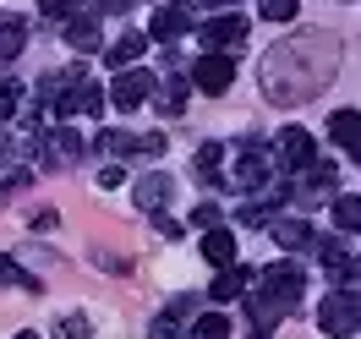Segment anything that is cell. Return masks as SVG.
Segmentation results:
<instances>
[{
	"instance_id": "8",
	"label": "cell",
	"mask_w": 361,
	"mask_h": 339,
	"mask_svg": "<svg viewBox=\"0 0 361 339\" xmlns=\"http://www.w3.org/2000/svg\"><path fill=\"white\" fill-rule=\"evenodd\" d=\"M241 39H247V17H214V23H203V44L219 49V55L230 44H241Z\"/></svg>"
},
{
	"instance_id": "23",
	"label": "cell",
	"mask_w": 361,
	"mask_h": 339,
	"mask_svg": "<svg viewBox=\"0 0 361 339\" xmlns=\"http://www.w3.org/2000/svg\"><path fill=\"white\" fill-rule=\"evenodd\" d=\"M27 110V88L23 82H0V121H17Z\"/></svg>"
},
{
	"instance_id": "29",
	"label": "cell",
	"mask_w": 361,
	"mask_h": 339,
	"mask_svg": "<svg viewBox=\"0 0 361 339\" xmlns=\"http://www.w3.org/2000/svg\"><path fill=\"white\" fill-rule=\"evenodd\" d=\"M257 11H263L269 23H290V17H295V0H257Z\"/></svg>"
},
{
	"instance_id": "33",
	"label": "cell",
	"mask_w": 361,
	"mask_h": 339,
	"mask_svg": "<svg viewBox=\"0 0 361 339\" xmlns=\"http://www.w3.org/2000/svg\"><path fill=\"white\" fill-rule=\"evenodd\" d=\"M192 219H197V225H219V208H214V203H203L197 214H192Z\"/></svg>"
},
{
	"instance_id": "15",
	"label": "cell",
	"mask_w": 361,
	"mask_h": 339,
	"mask_svg": "<svg viewBox=\"0 0 361 339\" xmlns=\"http://www.w3.org/2000/svg\"><path fill=\"white\" fill-rule=\"evenodd\" d=\"M203 257L219 263V269H230V263H235V235H230V230H208L203 235Z\"/></svg>"
},
{
	"instance_id": "7",
	"label": "cell",
	"mask_w": 361,
	"mask_h": 339,
	"mask_svg": "<svg viewBox=\"0 0 361 339\" xmlns=\"http://www.w3.org/2000/svg\"><path fill=\"white\" fill-rule=\"evenodd\" d=\"M279 164H290V170H312V164H317V154H312V132L285 126V132H279Z\"/></svg>"
},
{
	"instance_id": "22",
	"label": "cell",
	"mask_w": 361,
	"mask_h": 339,
	"mask_svg": "<svg viewBox=\"0 0 361 339\" xmlns=\"http://www.w3.org/2000/svg\"><path fill=\"white\" fill-rule=\"evenodd\" d=\"M334 225L345 235H361V197H334Z\"/></svg>"
},
{
	"instance_id": "28",
	"label": "cell",
	"mask_w": 361,
	"mask_h": 339,
	"mask_svg": "<svg viewBox=\"0 0 361 339\" xmlns=\"http://www.w3.org/2000/svg\"><path fill=\"white\" fill-rule=\"evenodd\" d=\"M159 110H164V115H180V110H186V82H170V88L159 93Z\"/></svg>"
},
{
	"instance_id": "1",
	"label": "cell",
	"mask_w": 361,
	"mask_h": 339,
	"mask_svg": "<svg viewBox=\"0 0 361 339\" xmlns=\"http://www.w3.org/2000/svg\"><path fill=\"white\" fill-rule=\"evenodd\" d=\"M323 44H329L323 33H307V39H295V44H285V49H274V55H269V66H263V88H269L274 104H301V77H295V71H307L312 93L329 82L334 61H329V55L317 61V55H312V49H323Z\"/></svg>"
},
{
	"instance_id": "9",
	"label": "cell",
	"mask_w": 361,
	"mask_h": 339,
	"mask_svg": "<svg viewBox=\"0 0 361 339\" xmlns=\"http://www.w3.org/2000/svg\"><path fill=\"white\" fill-rule=\"evenodd\" d=\"M186 27H192V11H186V6H164V11H154V23H148V33L170 44V39H180Z\"/></svg>"
},
{
	"instance_id": "27",
	"label": "cell",
	"mask_w": 361,
	"mask_h": 339,
	"mask_svg": "<svg viewBox=\"0 0 361 339\" xmlns=\"http://www.w3.org/2000/svg\"><path fill=\"white\" fill-rule=\"evenodd\" d=\"M77 110L104 115V88H99V82H82V88H77Z\"/></svg>"
},
{
	"instance_id": "19",
	"label": "cell",
	"mask_w": 361,
	"mask_h": 339,
	"mask_svg": "<svg viewBox=\"0 0 361 339\" xmlns=\"http://www.w3.org/2000/svg\"><path fill=\"white\" fill-rule=\"evenodd\" d=\"M334 181H339L334 164H312V170H307V186H301V197L317 203V197H329V192H334Z\"/></svg>"
},
{
	"instance_id": "4",
	"label": "cell",
	"mask_w": 361,
	"mask_h": 339,
	"mask_svg": "<svg viewBox=\"0 0 361 339\" xmlns=\"http://www.w3.org/2000/svg\"><path fill=\"white\" fill-rule=\"evenodd\" d=\"M274 159H279V154H269L263 142H247V148H241V159H235V175H230L225 186H235V192H257V186L269 181Z\"/></svg>"
},
{
	"instance_id": "31",
	"label": "cell",
	"mask_w": 361,
	"mask_h": 339,
	"mask_svg": "<svg viewBox=\"0 0 361 339\" xmlns=\"http://www.w3.org/2000/svg\"><path fill=\"white\" fill-rule=\"evenodd\" d=\"M121 181H126V175H121V164H104V170H99V186H104V192L121 186Z\"/></svg>"
},
{
	"instance_id": "17",
	"label": "cell",
	"mask_w": 361,
	"mask_h": 339,
	"mask_svg": "<svg viewBox=\"0 0 361 339\" xmlns=\"http://www.w3.org/2000/svg\"><path fill=\"white\" fill-rule=\"evenodd\" d=\"M247 279H252V269H241V263H230V269L219 273V279H214V290H208V295H214V301H235V295L247 290Z\"/></svg>"
},
{
	"instance_id": "25",
	"label": "cell",
	"mask_w": 361,
	"mask_h": 339,
	"mask_svg": "<svg viewBox=\"0 0 361 339\" xmlns=\"http://www.w3.org/2000/svg\"><path fill=\"white\" fill-rule=\"evenodd\" d=\"M219 164H225V148H219V142H203V148H197V170H203L208 181H219Z\"/></svg>"
},
{
	"instance_id": "2",
	"label": "cell",
	"mask_w": 361,
	"mask_h": 339,
	"mask_svg": "<svg viewBox=\"0 0 361 339\" xmlns=\"http://www.w3.org/2000/svg\"><path fill=\"white\" fill-rule=\"evenodd\" d=\"M301 285H307V279H301V269H295V263H274V269L263 273V295L252 301L257 328H269L279 312H290L295 301H301Z\"/></svg>"
},
{
	"instance_id": "16",
	"label": "cell",
	"mask_w": 361,
	"mask_h": 339,
	"mask_svg": "<svg viewBox=\"0 0 361 339\" xmlns=\"http://www.w3.org/2000/svg\"><path fill=\"white\" fill-rule=\"evenodd\" d=\"M170 203V175H148V181H137V208H142V214H148V208H164Z\"/></svg>"
},
{
	"instance_id": "10",
	"label": "cell",
	"mask_w": 361,
	"mask_h": 339,
	"mask_svg": "<svg viewBox=\"0 0 361 339\" xmlns=\"http://www.w3.org/2000/svg\"><path fill=\"white\" fill-rule=\"evenodd\" d=\"M99 17H104V11L66 17V44H71V49H99Z\"/></svg>"
},
{
	"instance_id": "26",
	"label": "cell",
	"mask_w": 361,
	"mask_h": 339,
	"mask_svg": "<svg viewBox=\"0 0 361 339\" xmlns=\"http://www.w3.org/2000/svg\"><path fill=\"white\" fill-rule=\"evenodd\" d=\"M55 339H93V323L82 312H71V317H61V328H55Z\"/></svg>"
},
{
	"instance_id": "35",
	"label": "cell",
	"mask_w": 361,
	"mask_h": 339,
	"mask_svg": "<svg viewBox=\"0 0 361 339\" xmlns=\"http://www.w3.org/2000/svg\"><path fill=\"white\" fill-rule=\"evenodd\" d=\"M17 339H39V334H17Z\"/></svg>"
},
{
	"instance_id": "24",
	"label": "cell",
	"mask_w": 361,
	"mask_h": 339,
	"mask_svg": "<svg viewBox=\"0 0 361 339\" xmlns=\"http://www.w3.org/2000/svg\"><path fill=\"white\" fill-rule=\"evenodd\" d=\"M192 339H230V317L225 312H203L192 323Z\"/></svg>"
},
{
	"instance_id": "34",
	"label": "cell",
	"mask_w": 361,
	"mask_h": 339,
	"mask_svg": "<svg viewBox=\"0 0 361 339\" xmlns=\"http://www.w3.org/2000/svg\"><path fill=\"white\" fill-rule=\"evenodd\" d=\"M132 0H99V11H126Z\"/></svg>"
},
{
	"instance_id": "14",
	"label": "cell",
	"mask_w": 361,
	"mask_h": 339,
	"mask_svg": "<svg viewBox=\"0 0 361 339\" xmlns=\"http://www.w3.org/2000/svg\"><path fill=\"white\" fill-rule=\"evenodd\" d=\"M23 44H27V23L11 17V11H0V61H11Z\"/></svg>"
},
{
	"instance_id": "3",
	"label": "cell",
	"mask_w": 361,
	"mask_h": 339,
	"mask_svg": "<svg viewBox=\"0 0 361 339\" xmlns=\"http://www.w3.org/2000/svg\"><path fill=\"white\" fill-rule=\"evenodd\" d=\"M317 328L334 334V339H350L361 328V295H350V290L323 295V307H317Z\"/></svg>"
},
{
	"instance_id": "21",
	"label": "cell",
	"mask_w": 361,
	"mask_h": 339,
	"mask_svg": "<svg viewBox=\"0 0 361 339\" xmlns=\"http://www.w3.org/2000/svg\"><path fill=\"white\" fill-rule=\"evenodd\" d=\"M180 317H186V301H176L170 312H159L148 323V339H180Z\"/></svg>"
},
{
	"instance_id": "20",
	"label": "cell",
	"mask_w": 361,
	"mask_h": 339,
	"mask_svg": "<svg viewBox=\"0 0 361 339\" xmlns=\"http://www.w3.org/2000/svg\"><path fill=\"white\" fill-rule=\"evenodd\" d=\"M142 49H148V33H121V39H115V49L104 55V61H110V66H132Z\"/></svg>"
},
{
	"instance_id": "5",
	"label": "cell",
	"mask_w": 361,
	"mask_h": 339,
	"mask_svg": "<svg viewBox=\"0 0 361 339\" xmlns=\"http://www.w3.org/2000/svg\"><path fill=\"white\" fill-rule=\"evenodd\" d=\"M154 93H159L154 71H121V77L110 82V104H115V110H142Z\"/></svg>"
},
{
	"instance_id": "13",
	"label": "cell",
	"mask_w": 361,
	"mask_h": 339,
	"mask_svg": "<svg viewBox=\"0 0 361 339\" xmlns=\"http://www.w3.org/2000/svg\"><path fill=\"white\" fill-rule=\"evenodd\" d=\"M77 154H82L77 132H66V126H61V132H44V159H49V164H71Z\"/></svg>"
},
{
	"instance_id": "30",
	"label": "cell",
	"mask_w": 361,
	"mask_h": 339,
	"mask_svg": "<svg viewBox=\"0 0 361 339\" xmlns=\"http://www.w3.org/2000/svg\"><path fill=\"white\" fill-rule=\"evenodd\" d=\"M39 11L61 23V17H77V0H39Z\"/></svg>"
},
{
	"instance_id": "6",
	"label": "cell",
	"mask_w": 361,
	"mask_h": 339,
	"mask_svg": "<svg viewBox=\"0 0 361 339\" xmlns=\"http://www.w3.org/2000/svg\"><path fill=\"white\" fill-rule=\"evenodd\" d=\"M192 82H197L203 93H225L230 82H235V61L219 55V49H208L203 61H197V71H192Z\"/></svg>"
},
{
	"instance_id": "11",
	"label": "cell",
	"mask_w": 361,
	"mask_h": 339,
	"mask_svg": "<svg viewBox=\"0 0 361 339\" xmlns=\"http://www.w3.org/2000/svg\"><path fill=\"white\" fill-rule=\"evenodd\" d=\"M329 137H334L339 148H356L361 154V110H334L329 115Z\"/></svg>"
},
{
	"instance_id": "18",
	"label": "cell",
	"mask_w": 361,
	"mask_h": 339,
	"mask_svg": "<svg viewBox=\"0 0 361 339\" xmlns=\"http://www.w3.org/2000/svg\"><path fill=\"white\" fill-rule=\"evenodd\" d=\"M317 252H323V263H329V279H334V285H345L350 273H361L356 263L345 257V247H339V241H317Z\"/></svg>"
},
{
	"instance_id": "32",
	"label": "cell",
	"mask_w": 361,
	"mask_h": 339,
	"mask_svg": "<svg viewBox=\"0 0 361 339\" xmlns=\"http://www.w3.org/2000/svg\"><path fill=\"white\" fill-rule=\"evenodd\" d=\"M11 279H17V263H11V257H6V252H0V290H6V285H11Z\"/></svg>"
},
{
	"instance_id": "12",
	"label": "cell",
	"mask_w": 361,
	"mask_h": 339,
	"mask_svg": "<svg viewBox=\"0 0 361 339\" xmlns=\"http://www.w3.org/2000/svg\"><path fill=\"white\" fill-rule=\"evenodd\" d=\"M274 241H279V247H290V252L317 247V235H312V225H307V219H274Z\"/></svg>"
}]
</instances>
